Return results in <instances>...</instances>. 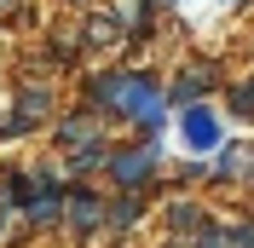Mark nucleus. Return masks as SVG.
Segmentation results:
<instances>
[{
  "mask_svg": "<svg viewBox=\"0 0 254 248\" xmlns=\"http://www.w3.org/2000/svg\"><path fill=\"white\" fill-rule=\"evenodd\" d=\"M110 110H122L127 122H139L144 133H156L162 127V116H168V98H162V87H156V75H127L122 69V81H116V104Z\"/></svg>",
  "mask_w": 254,
  "mask_h": 248,
  "instance_id": "nucleus-1",
  "label": "nucleus"
},
{
  "mask_svg": "<svg viewBox=\"0 0 254 248\" xmlns=\"http://www.w3.org/2000/svg\"><path fill=\"white\" fill-rule=\"evenodd\" d=\"M214 248H254V225H231V231H214Z\"/></svg>",
  "mask_w": 254,
  "mask_h": 248,
  "instance_id": "nucleus-11",
  "label": "nucleus"
},
{
  "mask_svg": "<svg viewBox=\"0 0 254 248\" xmlns=\"http://www.w3.org/2000/svg\"><path fill=\"white\" fill-rule=\"evenodd\" d=\"M231 116L254 122V81H237V87H231Z\"/></svg>",
  "mask_w": 254,
  "mask_h": 248,
  "instance_id": "nucleus-10",
  "label": "nucleus"
},
{
  "mask_svg": "<svg viewBox=\"0 0 254 248\" xmlns=\"http://www.w3.org/2000/svg\"><path fill=\"white\" fill-rule=\"evenodd\" d=\"M214 75H220L214 63H202V58H190L185 69H179V75H174V104H196V98H202L208 87H214Z\"/></svg>",
  "mask_w": 254,
  "mask_h": 248,
  "instance_id": "nucleus-5",
  "label": "nucleus"
},
{
  "mask_svg": "<svg viewBox=\"0 0 254 248\" xmlns=\"http://www.w3.org/2000/svg\"><path fill=\"white\" fill-rule=\"evenodd\" d=\"M214 173H220V179H243V185H254V144H225L220 162H214Z\"/></svg>",
  "mask_w": 254,
  "mask_h": 248,
  "instance_id": "nucleus-8",
  "label": "nucleus"
},
{
  "mask_svg": "<svg viewBox=\"0 0 254 248\" xmlns=\"http://www.w3.org/2000/svg\"><path fill=\"white\" fill-rule=\"evenodd\" d=\"M64 6H87V0H64Z\"/></svg>",
  "mask_w": 254,
  "mask_h": 248,
  "instance_id": "nucleus-12",
  "label": "nucleus"
},
{
  "mask_svg": "<svg viewBox=\"0 0 254 248\" xmlns=\"http://www.w3.org/2000/svg\"><path fill=\"white\" fill-rule=\"evenodd\" d=\"M98 225H104V202H98L93 190L69 185V190H64V231H69V237H87V231H98Z\"/></svg>",
  "mask_w": 254,
  "mask_h": 248,
  "instance_id": "nucleus-4",
  "label": "nucleus"
},
{
  "mask_svg": "<svg viewBox=\"0 0 254 248\" xmlns=\"http://www.w3.org/2000/svg\"><path fill=\"white\" fill-rule=\"evenodd\" d=\"M179 139H185V150L208 156V150H220V116L196 98V104H179Z\"/></svg>",
  "mask_w": 254,
  "mask_h": 248,
  "instance_id": "nucleus-3",
  "label": "nucleus"
},
{
  "mask_svg": "<svg viewBox=\"0 0 254 248\" xmlns=\"http://www.w3.org/2000/svg\"><path fill=\"white\" fill-rule=\"evenodd\" d=\"M139 208H144V202L133 196V190H127V196H122V202H116V208H110V231H127V225L139 219Z\"/></svg>",
  "mask_w": 254,
  "mask_h": 248,
  "instance_id": "nucleus-9",
  "label": "nucleus"
},
{
  "mask_svg": "<svg viewBox=\"0 0 254 248\" xmlns=\"http://www.w3.org/2000/svg\"><path fill=\"white\" fill-rule=\"evenodd\" d=\"M47 116H52V87H23L17 93V127L23 133H35Z\"/></svg>",
  "mask_w": 254,
  "mask_h": 248,
  "instance_id": "nucleus-7",
  "label": "nucleus"
},
{
  "mask_svg": "<svg viewBox=\"0 0 254 248\" xmlns=\"http://www.w3.org/2000/svg\"><path fill=\"white\" fill-rule=\"evenodd\" d=\"M156 162H162V144H156V133H144L133 150H116V156H104V168H110V179L122 190H144V179L156 173Z\"/></svg>",
  "mask_w": 254,
  "mask_h": 248,
  "instance_id": "nucleus-2",
  "label": "nucleus"
},
{
  "mask_svg": "<svg viewBox=\"0 0 254 248\" xmlns=\"http://www.w3.org/2000/svg\"><path fill=\"white\" fill-rule=\"evenodd\" d=\"M127 35V23L122 17H104V12H93L87 23H81V47H93V52H110L116 41Z\"/></svg>",
  "mask_w": 254,
  "mask_h": 248,
  "instance_id": "nucleus-6",
  "label": "nucleus"
}]
</instances>
